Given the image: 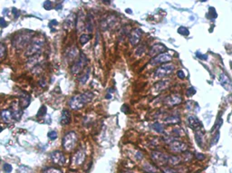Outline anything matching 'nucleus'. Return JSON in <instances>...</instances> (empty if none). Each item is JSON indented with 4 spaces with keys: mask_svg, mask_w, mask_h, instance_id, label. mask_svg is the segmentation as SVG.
<instances>
[{
    "mask_svg": "<svg viewBox=\"0 0 232 173\" xmlns=\"http://www.w3.org/2000/svg\"><path fill=\"white\" fill-rule=\"evenodd\" d=\"M93 96H94L93 94L91 92H84V94H82L74 96L69 102L70 108L74 111L82 109L87 102H89L93 100Z\"/></svg>",
    "mask_w": 232,
    "mask_h": 173,
    "instance_id": "obj_1",
    "label": "nucleus"
},
{
    "mask_svg": "<svg viewBox=\"0 0 232 173\" xmlns=\"http://www.w3.org/2000/svg\"><path fill=\"white\" fill-rule=\"evenodd\" d=\"M33 31H27L25 30L21 32L20 34L17 35L13 39V45L15 46L17 49H21L24 48L28 42L30 41V39L33 37Z\"/></svg>",
    "mask_w": 232,
    "mask_h": 173,
    "instance_id": "obj_2",
    "label": "nucleus"
},
{
    "mask_svg": "<svg viewBox=\"0 0 232 173\" xmlns=\"http://www.w3.org/2000/svg\"><path fill=\"white\" fill-rule=\"evenodd\" d=\"M77 135L74 131H69L63 138V147L66 151H72L76 146Z\"/></svg>",
    "mask_w": 232,
    "mask_h": 173,
    "instance_id": "obj_3",
    "label": "nucleus"
},
{
    "mask_svg": "<svg viewBox=\"0 0 232 173\" xmlns=\"http://www.w3.org/2000/svg\"><path fill=\"white\" fill-rule=\"evenodd\" d=\"M43 45H44V42L41 41V40L33 41L29 45L28 48H27V50L25 52V56H29V57H34V56H38L41 53V51H42Z\"/></svg>",
    "mask_w": 232,
    "mask_h": 173,
    "instance_id": "obj_4",
    "label": "nucleus"
},
{
    "mask_svg": "<svg viewBox=\"0 0 232 173\" xmlns=\"http://www.w3.org/2000/svg\"><path fill=\"white\" fill-rule=\"evenodd\" d=\"M88 62V59L86 57V56L84 54V53H80V56H79V59L73 64V66L71 67V72L72 74H79L82 70L84 69V67L86 65Z\"/></svg>",
    "mask_w": 232,
    "mask_h": 173,
    "instance_id": "obj_5",
    "label": "nucleus"
},
{
    "mask_svg": "<svg viewBox=\"0 0 232 173\" xmlns=\"http://www.w3.org/2000/svg\"><path fill=\"white\" fill-rule=\"evenodd\" d=\"M175 69V66L172 63H165L160 65L158 67L155 71V77L157 78H161L167 74H171Z\"/></svg>",
    "mask_w": 232,
    "mask_h": 173,
    "instance_id": "obj_6",
    "label": "nucleus"
},
{
    "mask_svg": "<svg viewBox=\"0 0 232 173\" xmlns=\"http://www.w3.org/2000/svg\"><path fill=\"white\" fill-rule=\"evenodd\" d=\"M152 158L155 162L161 165L165 164L169 161V156L160 151H153L152 153Z\"/></svg>",
    "mask_w": 232,
    "mask_h": 173,
    "instance_id": "obj_7",
    "label": "nucleus"
},
{
    "mask_svg": "<svg viewBox=\"0 0 232 173\" xmlns=\"http://www.w3.org/2000/svg\"><path fill=\"white\" fill-rule=\"evenodd\" d=\"M171 60V56L168 54H161V55H159L155 57H153L150 63L151 65H157V64H160V63H167V62H170Z\"/></svg>",
    "mask_w": 232,
    "mask_h": 173,
    "instance_id": "obj_8",
    "label": "nucleus"
},
{
    "mask_svg": "<svg viewBox=\"0 0 232 173\" xmlns=\"http://www.w3.org/2000/svg\"><path fill=\"white\" fill-rule=\"evenodd\" d=\"M167 50L166 46L162 44H156L154 45L151 49L149 51V55L152 56V57H155L159 55H161V54H164V52Z\"/></svg>",
    "mask_w": 232,
    "mask_h": 173,
    "instance_id": "obj_9",
    "label": "nucleus"
},
{
    "mask_svg": "<svg viewBox=\"0 0 232 173\" xmlns=\"http://www.w3.org/2000/svg\"><path fill=\"white\" fill-rule=\"evenodd\" d=\"M51 159H52V161L54 163L58 164L60 166H63L65 163V161H66L64 155L61 151H56L52 152L51 153Z\"/></svg>",
    "mask_w": 232,
    "mask_h": 173,
    "instance_id": "obj_10",
    "label": "nucleus"
},
{
    "mask_svg": "<svg viewBox=\"0 0 232 173\" xmlns=\"http://www.w3.org/2000/svg\"><path fill=\"white\" fill-rule=\"evenodd\" d=\"M85 152L83 150H80L74 156V158L72 159V162L74 163V165L75 167H78V166L83 164V162L85 161Z\"/></svg>",
    "mask_w": 232,
    "mask_h": 173,
    "instance_id": "obj_11",
    "label": "nucleus"
},
{
    "mask_svg": "<svg viewBox=\"0 0 232 173\" xmlns=\"http://www.w3.org/2000/svg\"><path fill=\"white\" fill-rule=\"evenodd\" d=\"M170 149L171 151H174V152H182V151H186L187 145L183 142L175 141H172L170 143Z\"/></svg>",
    "mask_w": 232,
    "mask_h": 173,
    "instance_id": "obj_12",
    "label": "nucleus"
},
{
    "mask_svg": "<svg viewBox=\"0 0 232 173\" xmlns=\"http://www.w3.org/2000/svg\"><path fill=\"white\" fill-rule=\"evenodd\" d=\"M142 30L137 28L132 32L131 36H130V42L132 45H136L137 44H139L141 37H142Z\"/></svg>",
    "mask_w": 232,
    "mask_h": 173,
    "instance_id": "obj_13",
    "label": "nucleus"
},
{
    "mask_svg": "<svg viewBox=\"0 0 232 173\" xmlns=\"http://www.w3.org/2000/svg\"><path fill=\"white\" fill-rule=\"evenodd\" d=\"M0 116H1V119L5 123H12L14 121H16L15 120V116H14V113L12 112V110H3L0 113Z\"/></svg>",
    "mask_w": 232,
    "mask_h": 173,
    "instance_id": "obj_14",
    "label": "nucleus"
},
{
    "mask_svg": "<svg viewBox=\"0 0 232 173\" xmlns=\"http://www.w3.org/2000/svg\"><path fill=\"white\" fill-rule=\"evenodd\" d=\"M181 102V97L178 94H172L170 95L169 97L166 98L165 100V104L169 105V106H173V105H177L180 104Z\"/></svg>",
    "mask_w": 232,
    "mask_h": 173,
    "instance_id": "obj_15",
    "label": "nucleus"
},
{
    "mask_svg": "<svg viewBox=\"0 0 232 173\" xmlns=\"http://www.w3.org/2000/svg\"><path fill=\"white\" fill-rule=\"evenodd\" d=\"M188 122H189V127L194 129V130H199V129L202 128L201 123L199 122V120L197 117H195V116H189V119H188Z\"/></svg>",
    "mask_w": 232,
    "mask_h": 173,
    "instance_id": "obj_16",
    "label": "nucleus"
},
{
    "mask_svg": "<svg viewBox=\"0 0 232 173\" xmlns=\"http://www.w3.org/2000/svg\"><path fill=\"white\" fill-rule=\"evenodd\" d=\"M76 18L77 17L74 14L69 15L64 20V26H66L68 29H72L73 27H74L76 25Z\"/></svg>",
    "mask_w": 232,
    "mask_h": 173,
    "instance_id": "obj_17",
    "label": "nucleus"
},
{
    "mask_svg": "<svg viewBox=\"0 0 232 173\" xmlns=\"http://www.w3.org/2000/svg\"><path fill=\"white\" fill-rule=\"evenodd\" d=\"M72 121V117H71V113L69 111L67 110H64L62 112V116H61V120L60 123L62 125H68Z\"/></svg>",
    "mask_w": 232,
    "mask_h": 173,
    "instance_id": "obj_18",
    "label": "nucleus"
},
{
    "mask_svg": "<svg viewBox=\"0 0 232 173\" xmlns=\"http://www.w3.org/2000/svg\"><path fill=\"white\" fill-rule=\"evenodd\" d=\"M114 23H115V18H114V17H113V16H110V17H106L105 19H103V22L101 23V25H102V27H103L104 30H106V29H108L109 27L113 26Z\"/></svg>",
    "mask_w": 232,
    "mask_h": 173,
    "instance_id": "obj_19",
    "label": "nucleus"
},
{
    "mask_svg": "<svg viewBox=\"0 0 232 173\" xmlns=\"http://www.w3.org/2000/svg\"><path fill=\"white\" fill-rule=\"evenodd\" d=\"M30 104V96L27 94H22L20 96V107L25 109Z\"/></svg>",
    "mask_w": 232,
    "mask_h": 173,
    "instance_id": "obj_20",
    "label": "nucleus"
},
{
    "mask_svg": "<svg viewBox=\"0 0 232 173\" xmlns=\"http://www.w3.org/2000/svg\"><path fill=\"white\" fill-rule=\"evenodd\" d=\"M220 84H222V86H223L225 89H227V90H229V89H230L231 82H230V79L228 77L227 74H222L220 76Z\"/></svg>",
    "mask_w": 232,
    "mask_h": 173,
    "instance_id": "obj_21",
    "label": "nucleus"
},
{
    "mask_svg": "<svg viewBox=\"0 0 232 173\" xmlns=\"http://www.w3.org/2000/svg\"><path fill=\"white\" fill-rule=\"evenodd\" d=\"M85 29L88 31V32H93V17L92 14H88L87 17H86V19H85Z\"/></svg>",
    "mask_w": 232,
    "mask_h": 173,
    "instance_id": "obj_22",
    "label": "nucleus"
},
{
    "mask_svg": "<svg viewBox=\"0 0 232 173\" xmlns=\"http://www.w3.org/2000/svg\"><path fill=\"white\" fill-rule=\"evenodd\" d=\"M77 53H78L77 48L74 47V46L71 47V48H68L66 50V58L70 59V60L74 59L76 57V56H77Z\"/></svg>",
    "mask_w": 232,
    "mask_h": 173,
    "instance_id": "obj_23",
    "label": "nucleus"
},
{
    "mask_svg": "<svg viewBox=\"0 0 232 173\" xmlns=\"http://www.w3.org/2000/svg\"><path fill=\"white\" fill-rule=\"evenodd\" d=\"M164 122L168 124H174V123H179L181 122V118L177 115H171L168 116L167 118L164 119Z\"/></svg>",
    "mask_w": 232,
    "mask_h": 173,
    "instance_id": "obj_24",
    "label": "nucleus"
},
{
    "mask_svg": "<svg viewBox=\"0 0 232 173\" xmlns=\"http://www.w3.org/2000/svg\"><path fill=\"white\" fill-rule=\"evenodd\" d=\"M143 169L148 173H156L158 171V169L155 166H153L152 164L149 163V162H146L143 164Z\"/></svg>",
    "mask_w": 232,
    "mask_h": 173,
    "instance_id": "obj_25",
    "label": "nucleus"
},
{
    "mask_svg": "<svg viewBox=\"0 0 232 173\" xmlns=\"http://www.w3.org/2000/svg\"><path fill=\"white\" fill-rule=\"evenodd\" d=\"M89 75H90V70L88 69L85 74H82L80 77H79V82L82 84H85L86 82H87V80L89 78Z\"/></svg>",
    "mask_w": 232,
    "mask_h": 173,
    "instance_id": "obj_26",
    "label": "nucleus"
},
{
    "mask_svg": "<svg viewBox=\"0 0 232 173\" xmlns=\"http://www.w3.org/2000/svg\"><path fill=\"white\" fill-rule=\"evenodd\" d=\"M92 39V35H82L80 36V39H79V41L81 43V45H85L86 43H88L90 40Z\"/></svg>",
    "mask_w": 232,
    "mask_h": 173,
    "instance_id": "obj_27",
    "label": "nucleus"
},
{
    "mask_svg": "<svg viewBox=\"0 0 232 173\" xmlns=\"http://www.w3.org/2000/svg\"><path fill=\"white\" fill-rule=\"evenodd\" d=\"M46 112H47L46 106V105L41 106V108L39 109V111H38L37 113H36V117H37V118H40V117H44V116H46Z\"/></svg>",
    "mask_w": 232,
    "mask_h": 173,
    "instance_id": "obj_28",
    "label": "nucleus"
},
{
    "mask_svg": "<svg viewBox=\"0 0 232 173\" xmlns=\"http://www.w3.org/2000/svg\"><path fill=\"white\" fill-rule=\"evenodd\" d=\"M152 128L154 129V130H156L159 133H162L164 132V128H163V125L160 123H155L152 124Z\"/></svg>",
    "mask_w": 232,
    "mask_h": 173,
    "instance_id": "obj_29",
    "label": "nucleus"
},
{
    "mask_svg": "<svg viewBox=\"0 0 232 173\" xmlns=\"http://www.w3.org/2000/svg\"><path fill=\"white\" fill-rule=\"evenodd\" d=\"M181 161V159L179 157H175V156H171L169 157V163L171 165H176Z\"/></svg>",
    "mask_w": 232,
    "mask_h": 173,
    "instance_id": "obj_30",
    "label": "nucleus"
},
{
    "mask_svg": "<svg viewBox=\"0 0 232 173\" xmlns=\"http://www.w3.org/2000/svg\"><path fill=\"white\" fill-rule=\"evenodd\" d=\"M44 173H63L61 169L56 168H46L44 169Z\"/></svg>",
    "mask_w": 232,
    "mask_h": 173,
    "instance_id": "obj_31",
    "label": "nucleus"
},
{
    "mask_svg": "<svg viewBox=\"0 0 232 173\" xmlns=\"http://www.w3.org/2000/svg\"><path fill=\"white\" fill-rule=\"evenodd\" d=\"M7 55V49L4 44L0 43V60L3 59Z\"/></svg>",
    "mask_w": 232,
    "mask_h": 173,
    "instance_id": "obj_32",
    "label": "nucleus"
},
{
    "mask_svg": "<svg viewBox=\"0 0 232 173\" xmlns=\"http://www.w3.org/2000/svg\"><path fill=\"white\" fill-rule=\"evenodd\" d=\"M167 84H168V82H166V81H161V82H160L159 84H156V89L161 91V90H163V89H165V88H166Z\"/></svg>",
    "mask_w": 232,
    "mask_h": 173,
    "instance_id": "obj_33",
    "label": "nucleus"
},
{
    "mask_svg": "<svg viewBox=\"0 0 232 173\" xmlns=\"http://www.w3.org/2000/svg\"><path fill=\"white\" fill-rule=\"evenodd\" d=\"M202 133L200 131H198L197 133H196V136H195V140H196V141L198 142V144L201 147V144H202Z\"/></svg>",
    "mask_w": 232,
    "mask_h": 173,
    "instance_id": "obj_34",
    "label": "nucleus"
},
{
    "mask_svg": "<svg viewBox=\"0 0 232 173\" xmlns=\"http://www.w3.org/2000/svg\"><path fill=\"white\" fill-rule=\"evenodd\" d=\"M48 138L51 140V141H53L57 138V132L56 130H51L48 132Z\"/></svg>",
    "mask_w": 232,
    "mask_h": 173,
    "instance_id": "obj_35",
    "label": "nucleus"
},
{
    "mask_svg": "<svg viewBox=\"0 0 232 173\" xmlns=\"http://www.w3.org/2000/svg\"><path fill=\"white\" fill-rule=\"evenodd\" d=\"M178 32H179V34H181L182 35H189V30L186 28V27H183V26H181V27L178 29Z\"/></svg>",
    "mask_w": 232,
    "mask_h": 173,
    "instance_id": "obj_36",
    "label": "nucleus"
},
{
    "mask_svg": "<svg viewBox=\"0 0 232 173\" xmlns=\"http://www.w3.org/2000/svg\"><path fill=\"white\" fill-rule=\"evenodd\" d=\"M3 169H4V171H5L6 173H10V172L12 171L13 168H12V166H11L10 164L5 163L4 166H3Z\"/></svg>",
    "mask_w": 232,
    "mask_h": 173,
    "instance_id": "obj_37",
    "label": "nucleus"
},
{
    "mask_svg": "<svg viewBox=\"0 0 232 173\" xmlns=\"http://www.w3.org/2000/svg\"><path fill=\"white\" fill-rule=\"evenodd\" d=\"M43 6H44V8L46 10H51L53 8V3L51 1H46Z\"/></svg>",
    "mask_w": 232,
    "mask_h": 173,
    "instance_id": "obj_38",
    "label": "nucleus"
},
{
    "mask_svg": "<svg viewBox=\"0 0 232 173\" xmlns=\"http://www.w3.org/2000/svg\"><path fill=\"white\" fill-rule=\"evenodd\" d=\"M6 26H7V22L5 20L4 17H0V27L5 28Z\"/></svg>",
    "mask_w": 232,
    "mask_h": 173,
    "instance_id": "obj_39",
    "label": "nucleus"
},
{
    "mask_svg": "<svg viewBox=\"0 0 232 173\" xmlns=\"http://www.w3.org/2000/svg\"><path fill=\"white\" fill-rule=\"evenodd\" d=\"M144 46H140V47H138V49H137V51H136V55L137 56H142L143 53H144Z\"/></svg>",
    "mask_w": 232,
    "mask_h": 173,
    "instance_id": "obj_40",
    "label": "nucleus"
},
{
    "mask_svg": "<svg viewBox=\"0 0 232 173\" xmlns=\"http://www.w3.org/2000/svg\"><path fill=\"white\" fill-rule=\"evenodd\" d=\"M196 92V91H195V89L193 88V87H190L189 90H188V92H187V95L188 96H192V95H193Z\"/></svg>",
    "mask_w": 232,
    "mask_h": 173,
    "instance_id": "obj_41",
    "label": "nucleus"
},
{
    "mask_svg": "<svg viewBox=\"0 0 232 173\" xmlns=\"http://www.w3.org/2000/svg\"><path fill=\"white\" fill-rule=\"evenodd\" d=\"M121 112H124L125 113H128L129 112V108H128V106L127 105H122V107H121Z\"/></svg>",
    "mask_w": 232,
    "mask_h": 173,
    "instance_id": "obj_42",
    "label": "nucleus"
},
{
    "mask_svg": "<svg viewBox=\"0 0 232 173\" xmlns=\"http://www.w3.org/2000/svg\"><path fill=\"white\" fill-rule=\"evenodd\" d=\"M58 25V22H57L56 20H52V21L49 23V25H50L51 28H53V25Z\"/></svg>",
    "mask_w": 232,
    "mask_h": 173,
    "instance_id": "obj_43",
    "label": "nucleus"
},
{
    "mask_svg": "<svg viewBox=\"0 0 232 173\" xmlns=\"http://www.w3.org/2000/svg\"><path fill=\"white\" fill-rule=\"evenodd\" d=\"M177 75H178V77H179V78H181V79H183V78H185V74H184L183 71H179V72H178V74H177Z\"/></svg>",
    "mask_w": 232,
    "mask_h": 173,
    "instance_id": "obj_44",
    "label": "nucleus"
},
{
    "mask_svg": "<svg viewBox=\"0 0 232 173\" xmlns=\"http://www.w3.org/2000/svg\"><path fill=\"white\" fill-rule=\"evenodd\" d=\"M164 172L165 173H175L172 169H164Z\"/></svg>",
    "mask_w": 232,
    "mask_h": 173,
    "instance_id": "obj_45",
    "label": "nucleus"
},
{
    "mask_svg": "<svg viewBox=\"0 0 232 173\" xmlns=\"http://www.w3.org/2000/svg\"><path fill=\"white\" fill-rule=\"evenodd\" d=\"M197 56H200V57H199L200 59H204V60L207 59V56H200L199 53H197Z\"/></svg>",
    "mask_w": 232,
    "mask_h": 173,
    "instance_id": "obj_46",
    "label": "nucleus"
},
{
    "mask_svg": "<svg viewBox=\"0 0 232 173\" xmlns=\"http://www.w3.org/2000/svg\"><path fill=\"white\" fill-rule=\"evenodd\" d=\"M197 156H198V159H202L204 158V156H203L202 154H197Z\"/></svg>",
    "mask_w": 232,
    "mask_h": 173,
    "instance_id": "obj_47",
    "label": "nucleus"
},
{
    "mask_svg": "<svg viewBox=\"0 0 232 173\" xmlns=\"http://www.w3.org/2000/svg\"><path fill=\"white\" fill-rule=\"evenodd\" d=\"M106 98H107V99H108V98H112V96H111L110 94H107V95H106Z\"/></svg>",
    "mask_w": 232,
    "mask_h": 173,
    "instance_id": "obj_48",
    "label": "nucleus"
},
{
    "mask_svg": "<svg viewBox=\"0 0 232 173\" xmlns=\"http://www.w3.org/2000/svg\"><path fill=\"white\" fill-rule=\"evenodd\" d=\"M2 130H3V128H2L1 126H0V131H2Z\"/></svg>",
    "mask_w": 232,
    "mask_h": 173,
    "instance_id": "obj_49",
    "label": "nucleus"
}]
</instances>
